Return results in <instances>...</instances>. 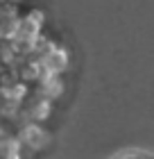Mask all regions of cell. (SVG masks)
<instances>
[{
    "label": "cell",
    "mask_w": 154,
    "mask_h": 159,
    "mask_svg": "<svg viewBox=\"0 0 154 159\" xmlns=\"http://www.w3.org/2000/svg\"><path fill=\"white\" fill-rule=\"evenodd\" d=\"M23 141H25V146H30V148H46L48 146V139L50 136L43 132V129L39 127V125H34V123H30V125H25L23 127Z\"/></svg>",
    "instance_id": "cell-1"
},
{
    "label": "cell",
    "mask_w": 154,
    "mask_h": 159,
    "mask_svg": "<svg viewBox=\"0 0 154 159\" xmlns=\"http://www.w3.org/2000/svg\"><path fill=\"white\" fill-rule=\"evenodd\" d=\"M30 114L36 118V120H43L50 114V100L48 98H39L36 102L32 105V109H30Z\"/></svg>",
    "instance_id": "cell-2"
},
{
    "label": "cell",
    "mask_w": 154,
    "mask_h": 159,
    "mask_svg": "<svg viewBox=\"0 0 154 159\" xmlns=\"http://www.w3.org/2000/svg\"><path fill=\"white\" fill-rule=\"evenodd\" d=\"M143 152H136V150H129V152H122L120 157H116V159H138ZM147 159H152V157H147Z\"/></svg>",
    "instance_id": "cell-3"
}]
</instances>
